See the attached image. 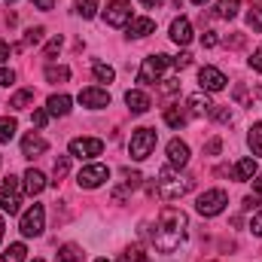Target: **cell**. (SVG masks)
Returning a JSON list of instances; mask_svg holds the SVG:
<instances>
[{"label": "cell", "instance_id": "1", "mask_svg": "<svg viewBox=\"0 0 262 262\" xmlns=\"http://www.w3.org/2000/svg\"><path fill=\"white\" fill-rule=\"evenodd\" d=\"M186 229H189L186 213L177 210V207H165V210L159 213V226H156V232H152L156 250H159V253H174V250L183 244Z\"/></svg>", "mask_w": 262, "mask_h": 262}, {"label": "cell", "instance_id": "2", "mask_svg": "<svg viewBox=\"0 0 262 262\" xmlns=\"http://www.w3.org/2000/svg\"><path fill=\"white\" fill-rule=\"evenodd\" d=\"M159 195L165 198V201H174V198H180V195H186L189 189H192V177H180L171 165L168 168H162L159 171Z\"/></svg>", "mask_w": 262, "mask_h": 262}, {"label": "cell", "instance_id": "3", "mask_svg": "<svg viewBox=\"0 0 262 262\" xmlns=\"http://www.w3.org/2000/svg\"><path fill=\"white\" fill-rule=\"evenodd\" d=\"M21 180H15V177H6L3 183H0V210H6L9 216H15L18 213V207H21Z\"/></svg>", "mask_w": 262, "mask_h": 262}, {"label": "cell", "instance_id": "4", "mask_svg": "<svg viewBox=\"0 0 262 262\" xmlns=\"http://www.w3.org/2000/svg\"><path fill=\"white\" fill-rule=\"evenodd\" d=\"M156 131L152 128H137L131 134V143H128V152L134 162H143V159H149V152L156 149Z\"/></svg>", "mask_w": 262, "mask_h": 262}, {"label": "cell", "instance_id": "5", "mask_svg": "<svg viewBox=\"0 0 262 262\" xmlns=\"http://www.w3.org/2000/svg\"><path fill=\"white\" fill-rule=\"evenodd\" d=\"M226 204H229V195H226L223 189H207V192L198 195L195 210L201 213V216H216V213L226 210Z\"/></svg>", "mask_w": 262, "mask_h": 262}, {"label": "cell", "instance_id": "6", "mask_svg": "<svg viewBox=\"0 0 262 262\" xmlns=\"http://www.w3.org/2000/svg\"><path fill=\"white\" fill-rule=\"evenodd\" d=\"M43 226H46V207L43 204H31L25 213H21V235L25 238H37L40 232H43Z\"/></svg>", "mask_w": 262, "mask_h": 262}, {"label": "cell", "instance_id": "7", "mask_svg": "<svg viewBox=\"0 0 262 262\" xmlns=\"http://www.w3.org/2000/svg\"><path fill=\"white\" fill-rule=\"evenodd\" d=\"M171 64V58L168 55H149V58H143V64L137 70V82H143V85H149V82H156L162 73H165V67Z\"/></svg>", "mask_w": 262, "mask_h": 262}, {"label": "cell", "instance_id": "8", "mask_svg": "<svg viewBox=\"0 0 262 262\" xmlns=\"http://www.w3.org/2000/svg\"><path fill=\"white\" fill-rule=\"evenodd\" d=\"M104 152V140L101 137H76V140H70V156L73 159H95V156H101Z\"/></svg>", "mask_w": 262, "mask_h": 262}, {"label": "cell", "instance_id": "9", "mask_svg": "<svg viewBox=\"0 0 262 262\" xmlns=\"http://www.w3.org/2000/svg\"><path fill=\"white\" fill-rule=\"evenodd\" d=\"M104 180H110V168H107V165H85V168L76 174L79 189H98Z\"/></svg>", "mask_w": 262, "mask_h": 262}, {"label": "cell", "instance_id": "10", "mask_svg": "<svg viewBox=\"0 0 262 262\" xmlns=\"http://www.w3.org/2000/svg\"><path fill=\"white\" fill-rule=\"evenodd\" d=\"M198 82H201L204 92H223L229 79H226V73L216 70V67H201V70H198Z\"/></svg>", "mask_w": 262, "mask_h": 262}, {"label": "cell", "instance_id": "11", "mask_svg": "<svg viewBox=\"0 0 262 262\" xmlns=\"http://www.w3.org/2000/svg\"><path fill=\"white\" fill-rule=\"evenodd\" d=\"M79 104L82 107H92V110H104V107H110V92L107 89H82L79 92Z\"/></svg>", "mask_w": 262, "mask_h": 262}, {"label": "cell", "instance_id": "12", "mask_svg": "<svg viewBox=\"0 0 262 262\" xmlns=\"http://www.w3.org/2000/svg\"><path fill=\"white\" fill-rule=\"evenodd\" d=\"M104 18H107V25H113V28H122V25H128V21H131V6L125 3V0H113V3L107 6Z\"/></svg>", "mask_w": 262, "mask_h": 262}, {"label": "cell", "instance_id": "13", "mask_svg": "<svg viewBox=\"0 0 262 262\" xmlns=\"http://www.w3.org/2000/svg\"><path fill=\"white\" fill-rule=\"evenodd\" d=\"M168 162H171V168H186V165H189V146L174 137V140L168 143Z\"/></svg>", "mask_w": 262, "mask_h": 262}, {"label": "cell", "instance_id": "14", "mask_svg": "<svg viewBox=\"0 0 262 262\" xmlns=\"http://www.w3.org/2000/svg\"><path fill=\"white\" fill-rule=\"evenodd\" d=\"M171 40L177 46H189L192 43V25H189V18H174L171 21Z\"/></svg>", "mask_w": 262, "mask_h": 262}, {"label": "cell", "instance_id": "15", "mask_svg": "<svg viewBox=\"0 0 262 262\" xmlns=\"http://www.w3.org/2000/svg\"><path fill=\"white\" fill-rule=\"evenodd\" d=\"M43 189H46V177H43L37 168H28V171H25V192H28V195H40Z\"/></svg>", "mask_w": 262, "mask_h": 262}, {"label": "cell", "instance_id": "16", "mask_svg": "<svg viewBox=\"0 0 262 262\" xmlns=\"http://www.w3.org/2000/svg\"><path fill=\"white\" fill-rule=\"evenodd\" d=\"M46 149H49V143H46L43 137H37V134H28V137L21 140V156H28V159L40 156V152H46Z\"/></svg>", "mask_w": 262, "mask_h": 262}, {"label": "cell", "instance_id": "17", "mask_svg": "<svg viewBox=\"0 0 262 262\" xmlns=\"http://www.w3.org/2000/svg\"><path fill=\"white\" fill-rule=\"evenodd\" d=\"M125 104H128V110H131V113H137V116L149 110V98H146L143 92H137V89L125 92Z\"/></svg>", "mask_w": 262, "mask_h": 262}, {"label": "cell", "instance_id": "18", "mask_svg": "<svg viewBox=\"0 0 262 262\" xmlns=\"http://www.w3.org/2000/svg\"><path fill=\"white\" fill-rule=\"evenodd\" d=\"M46 110H49V116H67L70 113V98L67 95H52L46 101Z\"/></svg>", "mask_w": 262, "mask_h": 262}, {"label": "cell", "instance_id": "19", "mask_svg": "<svg viewBox=\"0 0 262 262\" xmlns=\"http://www.w3.org/2000/svg\"><path fill=\"white\" fill-rule=\"evenodd\" d=\"M189 116H207L213 110V104L207 101V95H189Z\"/></svg>", "mask_w": 262, "mask_h": 262}, {"label": "cell", "instance_id": "20", "mask_svg": "<svg viewBox=\"0 0 262 262\" xmlns=\"http://www.w3.org/2000/svg\"><path fill=\"white\" fill-rule=\"evenodd\" d=\"M232 177H235V180H253V177H256V162H253V159H241V162L232 168Z\"/></svg>", "mask_w": 262, "mask_h": 262}, {"label": "cell", "instance_id": "21", "mask_svg": "<svg viewBox=\"0 0 262 262\" xmlns=\"http://www.w3.org/2000/svg\"><path fill=\"white\" fill-rule=\"evenodd\" d=\"M156 31V21L152 18H131L128 21V34L131 37H146Z\"/></svg>", "mask_w": 262, "mask_h": 262}, {"label": "cell", "instance_id": "22", "mask_svg": "<svg viewBox=\"0 0 262 262\" xmlns=\"http://www.w3.org/2000/svg\"><path fill=\"white\" fill-rule=\"evenodd\" d=\"M43 34H46L43 28H31V31H25V40H21L15 49L21 52V49H31V46H37V43H43Z\"/></svg>", "mask_w": 262, "mask_h": 262}, {"label": "cell", "instance_id": "23", "mask_svg": "<svg viewBox=\"0 0 262 262\" xmlns=\"http://www.w3.org/2000/svg\"><path fill=\"white\" fill-rule=\"evenodd\" d=\"M31 101H34V89H21V92H15V95L9 98V107H12V110H25Z\"/></svg>", "mask_w": 262, "mask_h": 262}, {"label": "cell", "instance_id": "24", "mask_svg": "<svg viewBox=\"0 0 262 262\" xmlns=\"http://www.w3.org/2000/svg\"><path fill=\"white\" fill-rule=\"evenodd\" d=\"M92 73H95L98 82H113V79H116V70L110 64H104V61H95V64H92Z\"/></svg>", "mask_w": 262, "mask_h": 262}, {"label": "cell", "instance_id": "25", "mask_svg": "<svg viewBox=\"0 0 262 262\" xmlns=\"http://www.w3.org/2000/svg\"><path fill=\"white\" fill-rule=\"evenodd\" d=\"M15 131H18V122H15V119L0 116V143H9V140L15 137Z\"/></svg>", "mask_w": 262, "mask_h": 262}, {"label": "cell", "instance_id": "26", "mask_svg": "<svg viewBox=\"0 0 262 262\" xmlns=\"http://www.w3.org/2000/svg\"><path fill=\"white\" fill-rule=\"evenodd\" d=\"M247 143H250L253 156H262V122H253V125H250V134H247Z\"/></svg>", "mask_w": 262, "mask_h": 262}, {"label": "cell", "instance_id": "27", "mask_svg": "<svg viewBox=\"0 0 262 262\" xmlns=\"http://www.w3.org/2000/svg\"><path fill=\"white\" fill-rule=\"evenodd\" d=\"M238 6H241V0H220L216 3V15L220 18H235L238 15Z\"/></svg>", "mask_w": 262, "mask_h": 262}, {"label": "cell", "instance_id": "28", "mask_svg": "<svg viewBox=\"0 0 262 262\" xmlns=\"http://www.w3.org/2000/svg\"><path fill=\"white\" fill-rule=\"evenodd\" d=\"M165 122H168V125H171V128H183V125H186V116H183V110H180V107H168V110H165Z\"/></svg>", "mask_w": 262, "mask_h": 262}, {"label": "cell", "instance_id": "29", "mask_svg": "<svg viewBox=\"0 0 262 262\" xmlns=\"http://www.w3.org/2000/svg\"><path fill=\"white\" fill-rule=\"evenodd\" d=\"M25 244H9L6 250H3V256H0V262H25Z\"/></svg>", "mask_w": 262, "mask_h": 262}, {"label": "cell", "instance_id": "30", "mask_svg": "<svg viewBox=\"0 0 262 262\" xmlns=\"http://www.w3.org/2000/svg\"><path fill=\"white\" fill-rule=\"evenodd\" d=\"M58 259L61 262H79L82 259V250H79L76 244H64V247L58 250Z\"/></svg>", "mask_w": 262, "mask_h": 262}, {"label": "cell", "instance_id": "31", "mask_svg": "<svg viewBox=\"0 0 262 262\" xmlns=\"http://www.w3.org/2000/svg\"><path fill=\"white\" fill-rule=\"evenodd\" d=\"M46 79H49V82H67V79H70V70H67V67L49 64L46 67Z\"/></svg>", "mask_w": 262, "mask_h": 262}, {"label": "cell", "instance_id": "32", "mask_svg": "<svg viewBox=\"0 0 262 262\" xmlns=\"http://www.w3.org/2000/svg\"><path fill=\"white\" fill-rule=\"evenodd\" d=\"M67 171H70V156H58L55 159V168H52V177H55L52 183H58L61 177H67Z\"/></svg>", "mask_w": 262, "mask_h": 262}, {"label": "cell", "instance_id": "33", "mask_svg": "<svg viewBox=\"0 0 262 262\" xmlns=\"http://www.w3.org/2000/svg\"><path fill=\"white\" fill-rule=\"evenodd\" d=\"M76 12H79L82 18H95V12H98V0H76Z\"/></svg>", "mask_w": 262, "mask_h": 262}, {"label": "cell", "instance_id": "34", "mask_svg": "<svg viewBox=\"0 0 262 262\" xmlns=\"http://www.w3.org/2000/svg\"><path fill=\"white\" fill-rule=\"evenodd\" d=\"M140 180H143V177H140L137 171H128V168L122 171V189H137V186H140Z\"/></svg>", "mask_w": 262, "mask_h": 262}, {"label": "cell", "instance_id": "35", "mask_svg": "<svg viewBox=\"0 0 262 262\" xmlns=\"http://www.w3.org/2000/svg\"><path fill=\"white\" fill-rule=\"evenodd\" d=\"M247 25H250L253 31H262V3H259V6H253V9L247 12Z\"/></svg>", "mask_w": 262, "mask_h": 262}, {"label": "cell", "instance_id": "36", "mask_svg": "<svg viewBox=\"0 0 262 262\" xmlns=\"http://www.w3.org/2000/svg\"><path fill=\"white\" fill-rule=\"evenodd\" d=\"M122 262H146V253H143L140 247H131L128 253L122 256Z\"/></svg>", "mask_w": 262, "mask_h": 262}, {"label": "cell", "instance_id": "37", "mask_svg": "<svg viewBox=\"0 0 262 262\" xmlns=\"http://www.w3.org/2000/svg\"><path fill=\"white\" fill-rule=\"evenodd\" d=\"M210 116H213L216 122H232V110H229V107H216V110H210Z\"/></svg>", "mask_w": 262, "mask_h": 262}, {"label": "cell", "instance_id": "38", "mask_svg": "<svg viewBox=\"0 0 262 262\" xmlns=\"http://www.w3.org/2000/svg\"><path fill=\"white\" fill-rule=\"evenodd\" d=\"M31 122H34L37 128H43V125L49 122V110H34V116H31Z\"/></svg>", "mask_w": 262, "mask_h": 262}, {"label": "cell", "instance_id": "39", "mask_svg": "<svg viewBox=\"0 0 262 262\" xmlns=\"http://www.w3.org/2000/svg\"><path fill=\"white\" fill-rule=\"evenodd\" d=\"M250 232H253V235H259V238H262V207L256 210V213H253V220H250Z\"/></svg>", "mask_w": 262, "mask_h": 262}, {"label": "cell", "instance_id": "40", "mask_svg": "<svg viewBox=\"0 0 262 262\" xmlns=\"http://www.w3.org/2000/svg\"><path fill=\"white\" fill-rule=\"evenodd\" d=\"M171 64L177 67V70H183V67H189V64H192V55H189V52H180V55H177V58H174Z\"/></svg>", "mask_w": 262, "mask_h": 262}, {"label": "cell", "instance_id": "41", "mask_svg": "<svg viewBox=\"0 0 262 262\" xmlns=\"http://www.w3.org/2000/svg\"><path fill=\"white\" fill-rule=\"evenodd\" d=\"M61 52V37H55V40H49V46H46V58H55Z\"/></svg>", "mask_w": 262, "mask_h": 262}, {"label": "cell", "instance_id": "42", "mask_svg": "<svg viewBox=\"0 0 262 262\" xmlns=\"http://www.w3.org/2000/svg\"><path fill=\"white\" fill-rule=\"evenodd\" d=\"M15 82V73L12 70H6V67H0V85L6 89V85H12Z\"/></svg>", "mask_w": 262, "mask_h": 262}, {"label": "cell", "instance_id": "43", "mask_svg": "<svg viewBox=\"0 0 262 262\" xmlns=\"http://www.w3.org/2000/svg\"><path fill=\"white\" fill-rule=\"evenodd\" d=\"M216 43H220V37H216V34H213V31H207V34H204V37H201V46H207V49H213V46H216Z\"/></svg>", "mask_w": 262, "mask_h": 262}, {"label": "cell", "instance_id": "44", "mask_svg": "<svg viewBox=\"0 0 262 262\" xmlns=\"http://www.w3.org/2000/svg\"><path fill=\"white\" fill-rule=\"evenodd\" d=\"M235 101H238V104H247V101H250V95H247L244 85H235Z\"/></svg>", "mask_w": 262, "mask_h": 262}, {"label": "cell", "instance_id": "45", "mask_svg": "<svg viewBox=\"0 0 262 262\" xmlns=\"http://www.w3.org/2000/svg\"><path fill=\"white\" fill-rule=\"evenodd\" d=\"M220 146H223V140H220V137H213V140L204 146V152H207V156H216V152H220Z\"/></svg>", "mask_w": 262, "mask_h": 262}, {"label": "cell", "instance_id": "46", "mask_svg": "<svg viewBox=\"0 0 262 262\" xmlns=\"http://www.w3.org/2000/svg\"><path fill=\"white\" fill-rule=\"evenodd\" d=\"M250 67H253V70H259V73H262V49H256V52L250 55Z\"/></svg>", "mask_w": 262, "mask_h": 262}, {"label": "cell", "instance_id": "47", "mask_svg": "<svg viewBox=\"0 0 262 262\" xmlns=\"http://www.w3.org/2000/svg\"><path fill=\"white\" fill-rule=\"evenodd\" d=\"M177 89H180V82H177V79H162V92H168V95H171V92H177Z\"/></svg>", "mask_w": 262, "mask_h": 262}, {"label": "cell", "instance_id": "48", "mask_svg": "<svg viewBox=\"0 0 262 262\" xmlns=\"http://www.w3.org/2000/svg\"><path fill=\"white\" fill-rule=\"evenodd\" d=\"M34 6L43 9V12H49V9H55V0H34Z\"/></svg>", "mask_w": 262, "mask_h": 262}, {"label": "cell", "instance_id": "49", "mask_svg": "<svg viewBox=\"0 0 262 262\" xmlns=\"http://www.w3.org/2000/svg\"><path fill=\"white\" fill-rule=\"evenodd\" d=\"M259 204H262V201L256 195H247V198H244V210H253V207H259Z\"/></svg>", "mask_w": 262, "mask_h": 262}, {"label": "cell", "instance_id": "50", "mask_svg": "<svg viewBox=\"0 0 262 262\" xmlns=\"http://www.w3.org/2000/svg\"><path fill=\"white\" fill-rule=\"evenodd\" d=\"M6 58H9V43H3V40H0V64H3Z\"/></svg>", "mask_w": 262, "mask_h": 262}, {"label": "cell", "instance_id": "51", "mask_svg": "<svg viewBox=\"0 0 262 262\" xmlns=\"http://www.w3.org/2000/svg\"><path fill=\"white\" fill-rule=\"evenodd\" d=\"M253 189L262 195V174H256V180H253Z\"/></svg>", "mask_w": 262, "mask_h": 262}, {"label": "cell", "instance_id": "52", "mask_svg": "<svg viewBox=\"0 0 262 262\" xmlns=\"http://www.w3.org/2000/svg\"><path fill=\"white\" fill-rule=\"evenodd\" d=\"M140 3H143V6H149V9H156V6H159L162 0H140Z\"/></svg>", "mask_w": 262, "mask_h": 262}, {"label": "cell", "instance_id": "53", "mask_svg": "<svg viewBox=\"0 0 262 262\" xmlns=\"http://www.w3.org/2000/svg\"><path fill=\"white\" fill-rule=\"evenodd\" d=\"M192 3H195V6H204V3H207V0H192Z\"/></svg>", "mask_w": 262, "mask_h": 262}, {"label": "cell", "instance_id": "54", "mask_svg": "<svg viewBox=\"0 0 262 262\" xmlns=\"http://www.w3.org/2000/svg\"><path fill=\"white\" fill-rule=\"evenodd\" d=\"M0 238H3V216H0Z\"/></svg>", "mask_w": 262, "mask_h": 262}, {"label": "cell", "instance_id": "55", "mask_svg": "<svg viewBox=\"0 0 262 262\" xmlns=\"http://www.w3.org/2000/svg\"><path fill=\"white\" fill-rule=\"evenodd\" d=\"M95 262H110V259H104V256H101V259H95Z\"/></svg>", "mask_w": 262, "mask_h": 262}, {"label": "cell", "instance_id": "56", "mask_svg": "<svg viewBox=\"0 0 262 262\" xmlns=\"http://www.w3.org/2000/svg\"><path fill=\"white\" fill-rule=\"evenodd\" d=\"M6 3H15V0H6Z\"/></svg>", "mask_w": 262, "mask_h": 262}, {"label": "cell", "instance_id": "57", "mask_svg": "<svg viewBox=\"0 0 262 262\" xmlns=\"http://www.w3.org/2000/svg\"><path fill=\"white\" fill-rule=\"evenodd\" d=\"M34 262H43V259H34Z\"/></svg>", "mask_w": 262, "mask_h": 262}]
</instances>
